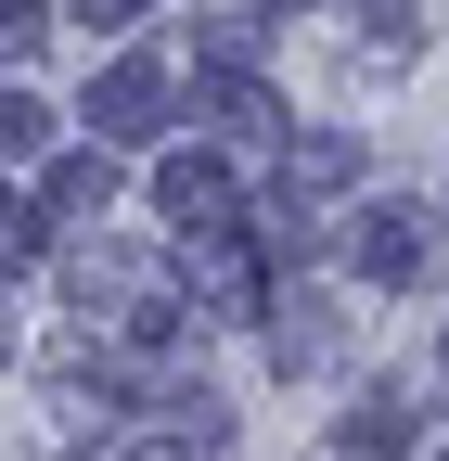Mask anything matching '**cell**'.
Segmentation results:
<instances>
[{"instance_id":"obj_1","label":"cell","mask_w":449,"mask_h":461,"mask_svg":"<svg viewBox=\"0 0 449 461\" xmlns=\"http://www.w3.org/2000/svg\"><path fill=\"white\" fill-rule=\"evenodd\" d=\"M154 103H167L154 65H116V77H103V129H129V141H142V129H154Z\"/></svg>"},{"instance_id":"obj_2","label":"cell","mask_w":449,"mask_h":461,"mask_svg":"<svg viewBox=\"0 0 449 461\" xmlns=\"http://www.w3.org/2000/svg\"><path fill=\"white\" fill-rule=\"evenodd\" d=\"M26 141H39V103H26V90H0V154H26Z\"/></svg>"},{"instance_id":"obj_3","label":"cell","mask_w":449,"mask_h":461,"mask_svg":"<svg viewBox=\"0 0 449 461\" xmlns=\"http://www.w3.org/2000/svg\"><path fill=\"white\" fill-rule=\"evenodd\" d=\"M26 244H39V218H26V205H0V257H26Z\"/></svg>"},{"instance_id":"obj_4","label":"cell","mask_w":449,"mask_h":461,"mask_svg":"<svg viewBox=\"0 0 449 461\" xmlns=\"http://www.w3.org/2000/svg\"><path fill=\"white\" fill-rule=\"evenodd\" d=\"M39 39V14H26V0H0V51H26Z\"/></svg>"}]
</instances>
